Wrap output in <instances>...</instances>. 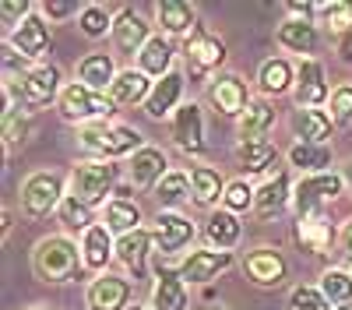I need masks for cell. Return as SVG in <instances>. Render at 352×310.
Instances as JSON below:
<instances>
[{
	"mask_svg": "<svg viewBox=\"0 0 352 310\" xmlns=\"http://www.w3.org/2000/svg\"><path fill=\"white\" fill-rule=\"evenodd\" d=\"M127 173H131V184L141 187V190H148V187H159L169 173V162L162 155V148H152V145H144L141 152L131 155L127 162Z\"/></svg>",
	"mask_w": 352,
	"mask_h": 310,
	"instance_id": "16",
	"label": "cell"
},
{
	"mask_svg": "<svg viewBox=\"0 0 352 310\" xmlns=\"http://www.w3.org/2000/svg\"><path fill=\"white\" fill-rule=\"evenodd\" d=\"M60 92H64L60 89V71H56L53 64H39L21 81V106L25 109H43L53 99H60Z\"/></svg>",
	"mask_w": 352,
	"mask_h": 310,
	"instance_id": "8",
	"label": "cell"
},
{
	"mask_svg": "<svg viewBox=\"0 0 352 310\" xmlns=\"http://www.w3.org/2000/svg\"><path fill=\"white\" fill-rule=\"evenodd\" d=\"M187 197H190V177L180 173V169H169L166 180L155 187V201H159V208H162V212H173L176 205H184Z\"/></svg>",
	"mask_w": 352,
	"mask_h": 310,
	"instance_id": "37",
	"label": "cell"
},
{
	"mask_svg": "<svg viewBox=\"0 0 352 310\" xmlns=\"http://www.w3.org/2000/svg\"><path fill=\"white\" fill-rule=\"evenodd\" d=\"M176 148L187 155H201L204 152V113L197 102H184L173 113V127H169Z\"/></svg>",
	"mask_w": 352,
	"mask_h": 310,
	"instance_id": "9",
	"label": "cell"
},
{
	"mask_svg": "<svg viewBox=\"0 0 352 310\" xmlns=\"http://www.w3.org/2000/svg\"><path fill=\"white\" fill-rule=\"evenodd\" d=\"M67 197L64 190V177L60 173H50V169H39V173H32L21 190H18V201H21V212L28 219H46L50 212L60 208V201Z\"/></svg>",
	"mask_w": 352,
	"mask_h": 310,
	"instance_id": "5",
	"label": "cell"
},
{
	"mask_svg": "<svg viewBox=\"0 0 352 310\" xmlns=\"http://www.w3.org/2000/svg\"><path fill=\"white\" fill-rule=\"evenodd\" d=\"M56 215H60V222L67 225V230H92V208H88L85 201H78V197H64V201H60V208H56Z\"/></svg>",
	"mask_w": 352,
	"mask_h": 310,
	"instance_id": "43",
	"label": "cell"
},
{
	"mask_svg": "<svg viewBox=\"0 0 352 310\" xmlns=\"http://www.w3.org/2000/svg\"><path fill=\"white\" fill-rule=\"evenodd\" d=\"M289 201H292V187H289V177H285V173H275V177H268V180H264V184L257 187V197H254V212H257L261 219H268V215L282 212Z\"/></svg>",
	"mask_w": 352,
	"mask_h": 310,
	"instance_id": "29",
	"label": "cell"
},
{
	"mask_svg": "<svg viewBox=\"0 0 352 310\" xmlns=\"http://www.w3.org/2000/svg\"><path fill=\"white\" fill-rule=\"evenodd\" d=\"M180 96H184V74L180 71H169L166 78L155 81L148 102H144V113H148L152 120H162V117H169V113L180 109V106H176V102H180Z\"/></svg>",
	"mask_w": 352,
	"mask_h": 310,
	"instance_id": "23",
	"label": "cell"
},
{
	"mask_svg": "<svg viewBox=\"0 0 352 310\" xmlns=\"http://www.w3.org/2000/svg\"><path fill=\"white\" fill-rule=\"evenodd\" d=\"M345 180L342 173H314V177H303L296 187H292V205H296V215H317L324 212L335 197L342 194Z\"/></svg>",
	"mask_w": 352,
	"mask_h": 310,
	"instance_id": "6",
	"label": "cell"
},
{
	"mask_svg": "<svg viewBox=\"0 0 352 310\" xmlns=\"http://www.w3.org/2000/svg\"><path fill=\"white\" fill-rule=\"evenodd\" d=\"M292 96H296V106H300V109H317L320 102H328L324 67H320L314 56H307V60L300 64V71H296V89H292Z\"/></svg>",
	"mask_w": 352,
	"mask_h": 310,
	"instance_id": "15",
	"label": "cell"
},
{
	"mask_svg": "<svg viewBox=\"0 0 352 310\" xmlns=\"http://www.w3.org/2000/svg\"><path fill=\"white\" fill-rule=\"evenodd\" d=\"M338 53H342V60L352 64V32H345V36L338 39Z\"/></svg>",
	"mask_w": 352,
	"mask_h": 310,
	"instance_id": "50",
	"label": "cell"
},
{
	"mask_svg": "<svg viewBox=\"0 0 352 310\" xmlns=\"http://www.w3.org/2000/svg\"><path fill=\"white\" fill-rule=\"evenodd\" d=\"M152 89H155V81H152L148 74L127 67V71L116 74V81L109 85L106 96L113 99V106H134V102H148Z\"/></svg>",
	"mask_w": 352,
	"mask_h": 310,
	"instance_id": "20",
	"label": "cell"
},
{
	"mask_svg": "<svg viewBox=\"0 0 352 310\" xmlns=\"http://www.w3.org/2000/svg\"><path fill=\"white\" fill-rule=\"evenodd\" d=\"M155 21L166 36H190L197 28V8L187 4V0H159Z\"/></svg>",
	"mask_w": 352,
	"mask_h": 310,
	"instance_id": "21",
	"label": "cell"
},
{
	"mask_svg": "<svg viewBox=\"0 0 352 310\" xmlns=\"http://www.w3.org/2000/svg\"><path fill=\"white\" fill-rule=\"evenodd\" d=\"M28 134H32V117H28L21 106L18 109H4V145H8V152L14 145H25Z\"/></svg>",
	"mask_w": 352,
	"mask_h": 310,
	"instance_id": "42",
	"label": "cell"
},
{
	"mask_svg": "<svg viewBox=\"0 0 352 310\" xmlns=\"http://www.w3.org/2000/svg\"><path fill=\"white\" fill-rule=\"evenodd\" d=\"M190 194H194V205L212 208L219 197H226V180L212 166H194L190 169Z\"/></svg>",
	"mask_w": 352,
	"mask_h": 310,
	"instance_id": "34",
	"label": "cell"
},
{
	"mask_svg": "<svg viewBox=\"0 0 352 310\" xmlns=\"http://www.w3.org/2000/svg\"><path fill=\"white\" fill-rule=\"evenodd\" d=\"M331 240H335V225L324 219V212L296 219V243H300L303 250H310V254H328V250H331Z\"/></svg>",
	"mask_w": 352,
	"mask_h": 310,
	"instance_id": "24",
	"label": "cell"
},
{
	"mask_svg": "<svg viewBox=\"0 0 352 310\" xmlns=\"http://www.w3.org/2000/svg\"><path fill=\"white\" fill-rule=\"evenodd\" d=\"M254 197H257V190L247 184V180H229L226 184V197H222V205H226V212H247V208H254Z\"/></svg>",
	"mask_w": 352,
	"mask_h": 310,
	"instance_id": "44",
	"label": "cell"
},
{
	"mask_svg": "<svg viewBox=\"0 0 352 310\" xmlns=\"http://www.w3.org/2000/svg\"><path fill=\"white\" fill-rule=\"evenodd\" d=\"M236 159H240V166L247 169V173H264L268 166H275L278 148L272 145L268 137H264V141H240V145H236Z\"/></svg>",
	"mask_w": 352,
	"mask_h": 310,
	"instance_id": "36",
	"label": "cell"
},
{
	"mask_svg": "<svg viewBox=\"0 0 352 310\" xmlns=\"http://www.w3.org/2000/svg\"><path fill=\"white\" fill-rule=\"evenodd\" d=\"M272 127H275V109L264 102V99H254L236 117V131H240L243 141H264Z\"/></svg>",
	"mask_w": 352,
	"mask_h": 310,
	"instance_id": "31",
	"label": "cell"
},
{
	"mask_svg": "<svg viewBox=\"0 0 352 310\" xmlns=\"http://www.w3.org/2000/svg\"><path fill=\"white\" fill-rule=\"evenodd\" d=\"M320 18V25H328L331 32H352V0H324V4H314Z\"/></svg>",
	"mask_w": 352,
	"mask_h": 310,
	"instance_id": "39",
	"label": "cell"
},
{
	"mask_svg": "<svg viewBox=\"0 0 352 310\" xmlns=\"http://www.w3.org/2000/svg\"><path fill=\"white\" fill-rule=\"evenodd\" d=\"M78 145L81 152H88L92 159H102V162H113L120 155H134L141 152V134L138 127H127V124H88L78 131Z\"/></svg>",
	"mask_w": 352,
	"mask_h": 310,
	"instance_id": "1",
	"label": "cell"
},
{
	"mask_svg": "<svg viewBox=\"0 0 352 310\" xmlns=\"http://www.w3.org/2000/svg\"><path fill=\"white\" fill-rule=\"evenodd\" d=\"M25 60H39V56L50 49V21L46 18H39V14H32V18H25L14 32H11V39H8Z\"/></svg>",
	"mask_w": 352,
	"mask_h": 310,
	"instance_id": "17",
	"label": "cell"
},
{
	"mask_svg": "<svg viewBox=\"0 0 352 310\" xmlns=\"http://www.w3.org/2000/svg\"><path fill=\"white\" fill-rule=\"evenodd\" d=\"M88 307L92 310H127L131 307V282L116 275H99L88 286Z\"/></svg>",
	"mask_w": 352,
	"mask_h": 310,
	"instance_id": "18",
	"label": "cell"
},
{
	"mask_svg": "<svg viewBox=\"0 0 352 310\" xmlns=\"http://www.w3.org/2000/svg\"><path fill=\"white\" fill-rule=\"evenodd\" d=\"M173 43L159 32V36H152L148 43H144V49L138 53V71H144L148 78H166L169 71H173Z\"/></svg>",
	"mask_w": 352,
	"mask_h": 310,
	"instance_id": "32",
	"label": "cell"
},
{
	"mask_svg": "<svg viewBox=\"0 0 352 310\" xmlns=\"http://www.w3.org/2000/svg\"><path fill=\"white\" fill-rule=\"evenodd\" d=\"M81 247L71 236H43L32 250V268L43 282H71L78 275Z\"/></svg>",
	"mask_w": 352,
	"mask_h": 310,
	"instance_id": "2",
	"label": "cell"
},
{
	"mask_svg": "<svg viewBox=\"0 0 352 310\" xmlns=\"http://www.w3.org/2000/svg\"><path fill=\"white\" fill-rule=\"evenodd\" d=\"M289 162L296 169H307V177L324 173L331 166V148L328 145H292L289 148Z\"/></svg>",
	"mask_w": 352,
	"mask_h": 310,
	"instance_id": "38",
	"label": "cell"
},
{
	"mask_svg": "<svg viewBox=\"0 0 352 310\" xmlns=\"http://www.w3.org/2000/svg\"><path fill=\"white\" fill-rule=\"evenodd\" d=\"M28 310H53V307H28Z\"/></svg>",
	"mask_w": 352,
	"mask_h": 310,
	"instance_id": "54",
	"label": "cell"
},
{
	"mask_svg": "<svg viewBox=\"0 0 352 310\" xmlns=\"http://www.w3.org/2000/svg\"><path fill=\"white\" fill-rule=\"evenodd\" d=\"M289 307L292 310H331V300L314 286H296L289 293Z\"/></svg>",
	"mask_w": 352,
	"mask_h": 310,
	"instance_id": "45",
	"label": "cell"
},
{
	"mask_svg": "<svg viewBox=\"0 0 352 310\" xmlns=\"http://www.w3.org/2000/svg\"><path fill=\"white\" fill-rule=\"evenodd\" d=\"M78 28H81V36H88V39H102L106 32H113V18H109L106 8L88 4V8L78 11Z\"/></svg>",
	"mask_w": 352,
	"mask_h": 310,
	"instance_id": "40",
	"label": "cell"
},
{
	"mask_svg": "<svg viewBox=\"0 0 352 310\" xmlns=\"http://www.w3.org/2000/svg\"><path fill=\"white\" fill-rule=\"evenodd\" d=\"M331 120L335 124L352 120V85H338V89L331 92Z\"/></svg>",
	"mask_w": 352,
	"mask_h": 310,
	"instance_id": "47",
	"label": "cell"
},
{
	"mask_svg": "<svg viewBox=\"0 0 352 310\" xmlns=\"http://www.w3.org/2000/svg\"><path fill=\"white\" fill-rule=\"evenodd\" d=\"M32 0H4L0 4V25H4V32H14V28L25 21V18H32Z\"/></svg>",
	"mask_w": 352,
	"mask_h": 310,
	"instance_id": "46",
	"label": "cell"
},
{
	"mask_svg": "<svg viewBox=\"0 0 352 310\" xmlns=\"http://www.w3.org/2000/svg\"><path fill=\"white\" fill-rule=\"evenodd\" d=\"M342 180L352 187V159H349V162H345V169H342Z\"/></svg>",
	"mask_w": 352,
	"mask_h": 310,
	"instance_id": "51",
	"label": "cell"
},
{
	"mask_svg": "<svg viewBox=\"0 0 352 310\" xmlns=\"http://www.w3.org/2000/svg\"><path fill=\"white\" fill-rule=\"evenodd\" d=\"M127 310H155V307H138V303H134V307H127Z\"/></svg>",
	"mask_w": 352,
	"mask_h": 310,
	"instance_id": "52",
	"label": "cell"
},
{
	"mask_svg": "<svg viewBox=\"0 0 352 310\" xmlns=\"http://www.w3.org/2000/svg\"><path fill=\"white\" fill-rule=\"evenodd\" d=\"M56 106H60V117L71 120V124H102L106 117H113L116 106L106 92H96L88 89V85L81 81H71L67 89L60 92V99H56Z\"/></svg>",
	"mask_w": 352,
	"mask_h": 310,
	"instance_id": "4",
	"label": "cell"
},
{
	"mask_svg": "<svg viewBox=\"0 0 352 310\" xmlns=\"http://www.w3.org/2000/svg\"><path fill=\"white\" fill-rule=\"evenodd\" d=\"M43 11H46V18H50V21H60V18L74 14V11H78V4H67V0H46Z\"/></svg>",
	"mask_w": 352,
	"mask_h": 310,
	"instance_id": "48",
	"label": "cell"
},
{
	"mask_svg": "<svg viewBox=\"0 0 352 310\" xmlns=\"http://www.w3.org/2000/svg\"><path fill=\"white\" fill-rule=\"evenodd\" d=\"M113 254H116V243H113V233L106 230V225H92V230L81 233V261H85V268L102 272Z\"/></svg>",
	"mask_w": 352,
	"mask_h": 310,
	"instance_id": "27",
	"label": "cell"
},
{
	"mask_svg": "<svg viewBox=\"0 0 352 310\" xmlns=\"http://www.w3.org/2000/svg\"><path fill=\"white\" fill-rule=\"evenodd\" d=\"M102 225L109 233H134V230H144L141 225V205L131 201V197H109L106 208H102Z\"/></svg>",
	"mask_w": 352,
	"mask_h": 310,
	"instance_id": "28",
	"label": "cell"
},
{
	"mask_svg": "<svg viewBox=\"0 0 352 310\" xmlns=\"http://www.w3.org/2000/svg\"><path fill=\"white\" fill-rule=\"evenodd\" d=\"M184 56H187V71H190V78H208V74L219 71L222 60H226V43H222L219 36H208V32H204V28L197 25L194 32L187 36Z\"/></svg>",
	"mask_w": 352,
	"mask_h": 310,
	"instance_id": "7",
	"label": "cell"
},
{
	"mask_svg": "<svg viewBox=\"0 0 352 310\" xmlns=\"http://www.w3.org/2000/svg\"><path fill=\"white\" fill-rule=\"evenodd\" d=\"M152 240L162 254H176L194 240V222L180 212H159L152 225Z\"/></svg>",
	"mask_w": 352,
	"mask_h": 310,
	"instance_id": "12",
	"label": "cell"
},
{
	"mask_svg": "<svg viewBox=\"0 0 352 310\" xmlns=\"http://www.w3.org/2000/svg\"><path fill=\"white\" fill-rule=\"evenodd\" d=\"M278 43L292 53H314L317 49V25L307 18H285L278 25Z\"/></svg>",
	"mask_w": 352,
	"mask_h": 310,
	"instance_id": "35",
	"label": "cell"
},
{
	"mask_svg": "<svg viewBox=\"0 0 352 310\" xmlns=\"http://www.w3.org/2000/svg\"><path fill=\"white\" fill-rule=\"evenodd\" d=\"M320 293H324L335 307L352 303V275L342 272V268H328L324 275H320Z\"/></svg>",
	"mask_w": 352,
	"mask_h": 310,
	"instance_id": "41",
	"label": "cell"
},
{
	"mask_svg": "<svg viewBox=\"0 0 352 310\" xmlns=\"http://www.w3.org/2000/svg\"><path fill=\"white\" fill-rule=\"evenodd\" d=\"M109 36H113V46L120 49V53H141L144 43L152 39V28H148V21H144L138 11L124 8V11H116Z\"/></svg>",
	"mask_w": 352,
	"mask_h": 310,
	"instance_id": "14",
	"label": "cell"
},
{
	"mask_svg": "<svg viewBox=\"0 0 352 310\" xmlns=\"http://www.w3.org/2000/svg\"><path fill=\"white\" fill-rule=\"evenodd\" d=\"M152 233L148 230H134L127 236L116 240V261H120L134 278H144V268H148V250H152Z\"/></svg>",
	"mask_w": 352,
	"mask_h": 310,
	"instance_id": "22",
	"label": "cell"
},
{
	"mask_svg": "<svg viewBox=\"0 0 352 310\" xmlns=\"http://www.w3.org/2000/svg\"><path fill=\"white\" fill-rule=\"evenodd\" d=\"M116 74L120 71H113V56L109 53H88L78 60V81L88 85V89H96V92H109V85L116 81Z\"/></svg>",
	"mask_w": 352,
	"mask_h": 310,
	"instance_id": "30",
	"label": "cell"
},
{
	"mask_svg": "<svg viewBox=\"0 0 352 310\" xmlns=\"http://www.w3.org/2000/svg\"><path fill=\"white\" fill-rule=\"evenodd\" d=\"M243 272H247V278L254 282V286H261V289H275V286H282V282H285L289 265H285V258H282L278 250H272V247H257V250H250L247 258H243Z\"/></svg>",
	"mask_w": 352,
	"mask_h": 310,
	"instance_id": "10",
	"label": "cell"
},
{
	"mask_svg": "<svg viewBox=\"0 0 352 310\" xmlns=\"http://www.w3.org/2000/svg\"><path fill=\"white\" fill-rule=\"evenodd\" d=\"M338 243H342V254H345V261L352 265V219L342 225V236H338Z\"/></svg>",
	"mask_w": 352,
	"mask_h": 310,
	"instance_id": "49",
	"label": "cell"
},
{
	"mask_svg": "<svg viewBox=\"0 0 352 310\" xmlns=\"http://www.w3.org/2000/svg\"><path fill=\"white\" fill-rule=\"evenodd\" d=\"M257 85L264 96H282L289 89H296V71L285 56H272V60H264L261 71H257Z\"/></svg>",
	"mask_w": 352,
	"mask_h": 310,
	"instance_id": "33",
	"label": "cell"
},
{
	"mask_svg": "<svg viewBox=\"0 0 352 310\" xmlns=\"http://www.w3.org/2000/svg\"><path fill=\"white\" fill-rule=\"evenodd\" d=\"M335 310H352V303H342V307H335Z\"/></svg>",
	"mask_w": 352,
	"mask_h": 310,
	"instance_id": "53",
	"label": "cell"
},
{
	"mask_svg": "<svg viewBox=\"0 0 352 310\" xmlns=\"http://www.w3.org/2000/svg\"><path fill=\"white\" fill-rule=\"evenodd\" d=\"M152 307L155 310H187V282L180 272L155 265V286H152Z\"/></svg>",
	"mask_w": 352,
	"mask_h": 310,
	"instance_id": "19",
	"label": "cell"
},
{
	"mask_svg": "<svg viewBox=\"0 0 352 310\" xmlns=\"http://www.w3.org/2000/svg\"><path fill=\"white\" fill-rule=\"evenodd\" d=\"M212 310H226V307H212Z\"/></svg>",
	"mask_w": 352,
	"mask_h": 310,
	"instance_id": "55",
	"label": "cell"
},
{
	"mask_svg": "<svg viewBox=\"0 0 352 310\" xmlns=\"http://www.w3.org/2000/svg\"><path fill=\"white\" fill-rule=\"evenodd\" d=\"M240 236H243V222L232 215V212H212L208 215V222H204V240H208V247L212 250H232L240 243Z\"/></svg>",
	"mask_w": 352,
	"mask_h": 310,
	"instance_id": "25",
	"label": "cell"
},
{
	"mask_svg": "<svg viewBox=\"0 0 352 310\" xmlns=\"http://www.w3.org/2000/svg\"><path fill=\"white\" fill-rule=\"evenodd\" d=\"M226 268H232V254H226V250H190L187 258L180 261V278L184 282H194V286H204V282H212V278H219Z\"/></svg>",
	"mask_w": 352,
	"mask_h": 310,
	"instance_id": "11",
	"label": "cell"
},
{
	"mask_svg": "<svg viewBox=\"0 0 352 310\" xmlns=\"http://www.w3.org/2000/svg\"><path fill=\"white\" fill-rule=\"evenodd\" d=\"M208 99L219 113H226V117H240V113L254 102L250 92H247V81L240 74H219L208 89Z\"/></svg>",
	"mask_w": 352,
	"mask_h": 310,
	"instance_id": "13",
	"label": "cell"
},
{
	"mask_svg": "<svg viewBox=\"0 0 352 310\" xmlns=\"http://www.w3.org/2000/svg\"><path fill=\"white\" fill-rule=\"evenodd\" d=\"M331 113L324 109H300L292 113V131H296L300 145H324V141L331 137Z\"/></svg>",
	"mask_w": 352,
	"mask_h": 310,
	"instance_id": "26",
	"label": "cell"
},
{
	"mask_svg": "<svg viewBox=\"0 0 352 310\" xmlns=\"http://www.w3.org/2000/svg\"><path fill=\"white\" fill-rule=\"evenodd\" d=\"M116 180H120V166L116 162H102V159H85L71 169V197L85 201L88 208L106 201V194H113Z\"/></svg>",
	"mask_w": 352,
	"mask_h": 310,
	"instance_id": "3",
	"label": "cell"
}]
</instances>
